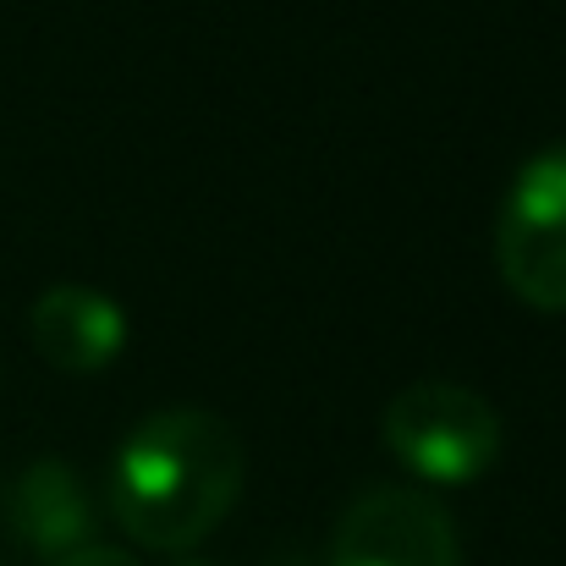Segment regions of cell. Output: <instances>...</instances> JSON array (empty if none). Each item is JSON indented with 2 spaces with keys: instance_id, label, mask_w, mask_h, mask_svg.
I'll return each mask as SVG.
<instances>
[{
  "instance_id": "4",
  "label": "cell",
  "mask_w": 566,
  "mask_h": 566,
  "mask_svg": "<svg viewBox=\"0 0 566 566\" xmlns=\"http://www.w3.org/2000/svg\"><path fill=\"white\" fill-rule=\"evenodd\" d=\"M331 566H462V545L429 490L375 484L336 517Z\"/></svg>"
},
{
  "instance_id": "8",
  "label": "cell",
  "mask_w": 566,
  "mask_h": 566,
  "mask_svg": "<svg viewBox=\"0 0 566 566\" xmlns=\"http://www.w3.org/2000/svg\"><path fill=\"white\" fill-rule=\"evenodd\" d=\"M177 566H214V562H177Z\"/></svg>"
},
{
  "instance_id": "5",
  "label": "cell",
  "mask_w": 566,
  "mask_h": 566,
  "mask_svg": "<svg viewBox=\"0 0 566 566\" xmlns=\"http://www.w3.org/2000/svg\"><path fill=\"white\" fill-rule=\"evenodd\" d=\"M28 342L61 375H99L127 347V308L94 286H50L28 308Z\"/></svg>"
},
{
  "instance_id": "7",
  "label": "cell",
  "mask_w": 566,
  "mask_h": 566,
  "mask_svg": "<svg viewBox=\"0 0 566 566\" xmlns=\"http://www.w3.org/2000/svg\"><path fill=\"white\" fill-rule=\"evenodd\" d=\"M50 566H138V556H127L116 545H83V551H72V556H61Z\"/></svg>"
},
{
  "instance_id": "6",
  "label": "cell",
  "mask_w": 566,
  "mask_h": 566,
  "mask_svg": "<svg viewBox=\"0 0 566 566\" xmlns=\"http://www.w3.org/2000/svg\"><path fill=\"white\" fill-rule=\"evenodd\" d=\"M6 528L22 551L44 556V562H61L83 545H94V528H99V512H94V495L88 484L44 457V462H28L11 490H6Z\"/></svg>"
},
{
  "instance_id": "3",
  "label": "cell",
  "mask_w": 566,
  "mask_h": 566,
  "mask_svg": "<svg viewBox=\"0 0 566 566\" xmlns=\"http://www.w3.org/2000/svg\"><path fill=\"white\" fill-rule=\"evenodd\" d=\"M495 264L512 297L539 314H566V144L539 149L501 198Z\"/></svg>"
},
{
  "instance_id": "1",
  "label": "cell",
  "mask_w": 566,
  "mask_h": 566,
  "mask_svg": "<svg viewBox=\"0 0 566 566\" xmlns=\"http://www.w3.org/2000/svg\"><path fill=\"white\" fill-rule=\"evenodd\" d=\"M248 457L237 429L203 407L149 412L111 462V512L144 551L188 556L237 506Z\"/></svg>"
},
{
  "instance_id": "2",
  "label": "cell",
  "mask_w": 566,
  "mask_h": 566,
  "mask_svg": "<svg viewBox=\"0 0 566 566\" xmlns=\"http://www.w3.org/2000/svg\"><path fill=\"white\" fill-rule=\"evenodd\" d=\"M379 434L390 457L423 484H473L501 457V412L451 379H423L390 396Z\"/></svg>"
}]
</instances>
